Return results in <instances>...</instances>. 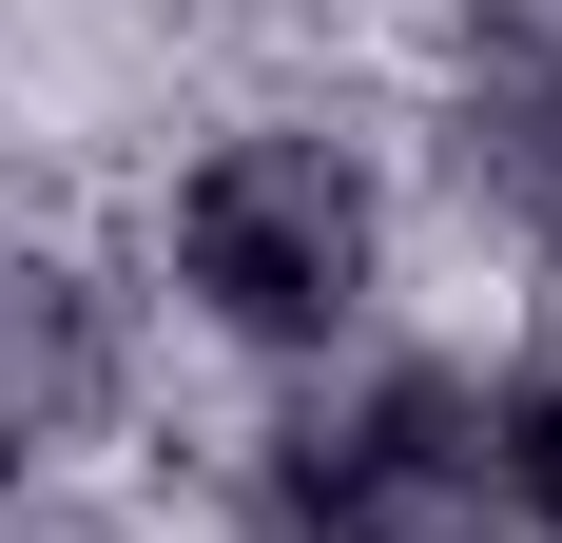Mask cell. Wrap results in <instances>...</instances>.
Instances as JSON below:
<instances>
[{"label":"cell","mask_w":562,"mask_h":543,"mask_svg":"<svg viewBox=\"0 0 562 543\" xmlns=\"http://www.w3.org/2000/svg\"><path fill=\"white\" fill-rule=\"evenodd\" d=\"M175 253L233 330H330L369 291V195H349L330 136H233L194 195H175Z\"/></svg>","instance_id":"6da1fadb"},{"label":"cell","mask_w":562,"mask_h":543,"mask_svg":"<svg viewBox=\"0 0 562 543\" xmlns=\"http://www.w3.org/2000/svg\"><path fill=\"white\" fill-rule=\"evenodd\" d=\"M505 446H524V505H543V524H562V369L524 388V428H505Z\"/></svg>","instance_id":"7a4b0ae2"}]
</instances>
